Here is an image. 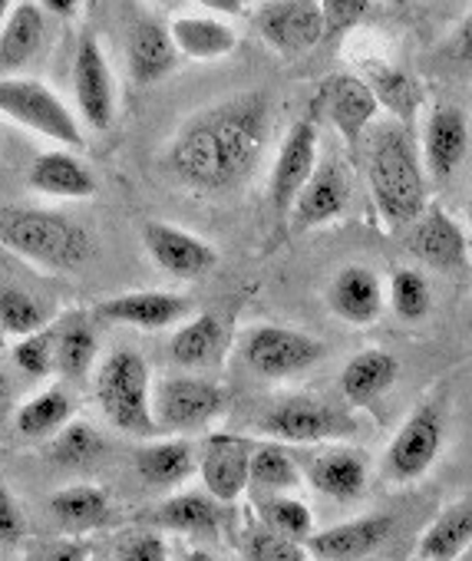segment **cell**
I'll list each match as a JSON object with an SVG mask.
<instances>
[{
	"label": "cell",
	"mask_w": 472,
	"mask_h": 561,
	"mask_svg": "<svg viewBox=\"0 0 472 561\" xmlns=\"http://www.w3.org/2000/svg\"><path fill=\"white\" fill-rule=\"evenodd\" d=\"M268 103L262 93H249L195 116L169 152L172 172L202 192H221L242 182L265 146Z\"/></svg>",
	"instance_id": "6da1fadb"
},
{
	"label": "cell",
	"mask_w": 472,
	"mask_h": 561,
	"mask_svg": "<svg viewBox=\"0 0 472 561\" xmlns=\"http://www.w3.org/2000/svg\"><path fill=\"white\" fill-rule=\"evenodd\" d=\"M367 179H370L377 211L390 228L413 225L423 215L426 182H423L419 152L406 129L400 126L377 129V136L370 139V152H367Z\"/></svg>",
	"instance_id": "7a4b0ae2"
},
{
	"label": "cell",
	"mask_w": 472,
	"mask_h": 561,
	"mask_svg": "<svg viewBox=\"0 0 472 561\" xmlns=\"http://www.w3.org/2000/svg\"><path fill=\"white\" fill-rule=\"evenodd\" d=\"M0 244L54 271H73L87 264L93 254V241L87 228H80L64 215L34 211V208L0 211Z\"/></svg>",
	"instance_id": "3957f363"
},
{
	"label": "cell",
	"mask_w": 472,
	"mask_h": 561,
	"mask_svg": "<svg viewBox=\"0 0 472 561\" xmlns=\"http://www.w3.org/2000/svg\"><path fill=\"white\" fill-rule=\"evenodd\" d=\"M96 397L106 416L133 436H152L159 433L152 416V383L149 367L136 351H116L100 377H96Z\"/></svg>",
	"instance_id": "277c9868"
},
{
	"label": "cell",
	"mask_w": 472,
	"mask_h": 561,
	"mask_svg": "<svg viewBox=\"0 0 472 561\" xmlns=\"http://www.w3.org/2000/svg\"><path fill=\"white\" fill-rule=\"evenodd\" d=\"M0 113L11 116L14 123L60 142L70 149H83V129L70 106L41 80H24V77H0Z\"/></svg>",
	"instance_id": "5b68a950"
},
{
	"label": "cell",
	"mask_w": 472,
	"mask_h": 561,
	"mask_svg": "<svg viewBox=\"0 0 472 561\" xmlns=\"http://www.w3.org/2000/svg\"><path fill=\"white\" fill-rule=\"evenodd\" d=\"M242 354H245V364L258 377L285 380V377H298V374L311 370L324 357V344L304 331L265 324V328L249 331Z\"/></svg>",
	"instance_id": "8992f818"
},
{
	"label": "cell",
	"mask_w": 472,
	"mask_h": 561,
	"mask_svg": "<svg viewBox=\"0 0 472 561\" xmlns=\"http://www.w3.org/2000/svg\"><path fill=\"white\" fill-rule=\"evenodd\" d=\"M442 413L436 403H423L410 413V420L400 426L393 436L387 456H383V472L393 482H413L419 479L439 456L442 446Z\"/></svg>",
	"instance_id": "52a82bcc"
},
{
	"label": "cell",
	"mask_w": 472,
	"mask_h": 561,
	"mask_svg": "<svg viewBox=\"0 0 472 561\" xmlns=\"http://www.w3.org/2000/svg\"><path fill=\"white\" fill-rule=\"evenodd\" d=\"M255 27L262 41L285 57H301L314 50L324 37L318 0H265L255 14Z\"/></svg>",
	"instance_id": "ba28073f"
},
{
	"label": "cell",
	"mask_w": 472,
	"mask_h": 561,
	"mask_svg": "<svg viewBox=\"0 0 472 561\" xmlns=\"http://www.w3.org/2000/svg\"><path fill=\"white\" fill-rule=\"evenodd\" d=\"M262 433L285 439V443H324V439H341V436H354L357 423L347 413H337L327 403L298 397V400H285L278 403L262 423Z\"/></svg>",
	"instance_id": "9c48e42d"
},
{
	"label": "cell",
	"mask_w": 472,
	"mask_h": 561,
	"mask_svg": "<svg viewBox=\"0 0 472 561\" xmlns=\"http://www.w3.org/2000/svg\"><path fill=\"white\" fill-rule=\"evenodd\" d=\"M221 407V390L198 377H165L152 393V416L159 430H198L215 420Z\"/></svg>",
	"instance_id": "30bf717a"
},
{
	"label": "cell",
	"mask_w": 472,
	"mask_h": 561,
	"mask_svg": "<svg viewBox=\"0 0 472 561\" xmlns=\"http://www.w3.org/2000/svg\"><path fill=\"white\" fill-rule=\"evenodd\" d=\"M252 443L231 433H215L205 439L198 456V472L215 502H234L249 489Z\"/></svg>",
	"instance_id": "8fae6325"
},
{
	"label": "cell",
	"mask_w": 472,
	"mask_h": 561,
	"mask_svg": "<svg viewBox=\"0 0 472 561\" xmlns=\"http://www.w3.org/2000/svg\"><path fill=\"white\" fill-rule=\"evenodd\" d=\"M73 90H77V103H80L83 119L93 129H110L113 116H116V87H113L110 64H106L93 34H87L77 47Z\"/></svg>",
	"instance_id": "7c38bea8"
},
{
	"label": "cell",
	"mask_w": 472,
	"mask_h": 561,
	"mask_svg": "<svg viewBox=\"0 0 472 561\" xmlns=\"http://www.w3.org/2000/svg\"><path fill=\"white\" fill-rule=\"evenodd\" d=\"M142 244L162 271H169L172 277H185V280L208 274L218 261V254L208 241H202L198 234L182 231L175 225H165V221H146Z\"/></svg>",
	"instance_id": "4fadbf2b"
},
{
	"label": "cell",
	"mask_w": 472,
	"mask_h": 561,
	"mask_svg": "<svg viewBox=\"0 0 472 561\" xmlns=\"http://www.w3.org/2000/svg\"><path fill=\"white\" fill-rule=\"evenodd\" d=\"M318 106L327 116V123H334V129L347 139L350 149L360 146L367 126L373 123V116L380 110V103H377L373 90L367 87V80L350 77V73L331 77L318 93Z\"/></svg>",
	"instance_id": "5bb4252c"
},
{
	"label": "cell",
	"mask_w": 472,
	"mask_h": 561,
	"mask_svg": "<svg viewBox=\"0 0 472 561\" xmlns=\"http://www.w3.org/2000/svg\"><path fill=\"white\" fill-rule=\"evenodd\" d=\"M314 169H318V126L314 119H301L288 129L272 175V202L278 215L291 211L298 192L314 175Z\"/></svg>",
	"instance_id": "9a60e30c"
},
{
	"label": "cell",
	"mask_w": 472,
	"mask_h": 561,
	"mask_svg": "<svg viewBox=\"0 0 472 561\" xmlns=\"http://www.w3.org/2000/svg\"><path fill=\"white\" fill-rule=\"evenodd\" d=\"M347 198H350V185H347L341 165L324 162V165L314 169V175L298 192V198L291 205V225L298 231H308L314 225H327L337 215H344Z\"/></svg>",
	"instance_id": "2e32d148"
},
{
	"label": "cell",
	"mask_w": 472,
	"mask_h": 561,
	"mask_svg": "<svg viewBox=\"0 0 472 561\" xmlns=\"http://www.w3.org/2000/svg\"><path fill=\"white\" fill-rule=\"evenodd\" d=\"M327 305L331 311L347 321V324H373L383 311V288H380V277L364 267V264H350L341 267L331 280V291H327Z\"/></svg>",
	"instance_id": "e0dca14e"
},
{
	"label": "cell",
	"mask_w": 472,
	"mask_h": 561,
	"mask_svg": "<svg viewBox=\"0 0 472 561\" xmlns=\"http://www.w3.org/2000/svg\"><path fill=\"white\" fill-rule=\"evenodd\" d=\"M393 522L387 515H367V518H354L334 528H324L318 535H311L304 541L308 554L321 558V561H354L370 554L373 548H380L390 535Z\"/></svg>",
	"instance_id": "ac0fdd59"
},
{
	"label": "cell",
	"mask_w": 472,
	"mask_h": 561,
	"mask_svg": "<svg viewBox=\"0 0 472 561\" xmlns=\"http://www.w3.org/2000/svg\"><path fill=\"white\" fill-rule=\"evenodd\" d=\"M188 301L169 291H133V295H119L100 305V318L113 321V324H126V328H142V331H162L172 328L175 321H182L188 314Z\"/></svg>",
	"instance_id": "d6986e66"
},
{
	"label": "cell",
	"mask_w": 472,
	"mask_h": 561,
	"mask_svg": "<svg viewBox=\"0 0 472 561\" xmlns=\"http://www.w3.org/2000/svg\"><path fill=\"white\" fill-rule=\"evenodd\" d=\"M410 251L439 271H456L465 264V234L442 208H429L410 234Z\"/></svg>",
	"instance_id": "ffe728a7"
},
{
	"label": "cell",
	"mask_w": 472,
	"mask_h": 561,
	"mask_svg": "<svg viewBox=\"0 0 472 561\" xmlns=\"http://www.w3.org/2000/svg\"><path fill=\"white\" fill-rule=\"evenodd\" d=\"M469 149V123L459 106H436L426 123V165L433 179H449Z\"/></svg>",
	"instance_id": "44dd1931"
},
{
	"label": "cell",
	"mask_w": 472,
	"mask_h": 561,
	"mask_svg": "<svg viewBox=\"0 0 472 561\" xmlns=\"http://www.w3.org/2000/svg\"><path fill=\"white\" fill-rule=\"evenodd\" d=\"M47 37V18L37 4H21L0 27V77L24 70Z\"/></svg>",
	"instance_id": "7402d4cb"
},
{
	"label": "cell",
	"mask_w": 472,
	"mask_h": 561,
	"mask_svg": "<svg viewBox=\"0 0 472 561\" xmlns=\"http://www.w3.org/2000/svg\"><path fill=\"white\" fill-rule=\"evenodd\" d=\"M31 185L50 198H90L96 192V175L70 152H41L31 165Z\"/></svg>",
	"instance_id": "603a6c76"
},
{
	"label": "cell",
	"mask_w": 472,
	"mask_h": 561,
	"mask_svg": "<svg viewBox=\"0 0 472 561\" xmlns=\"http://www.w3.org/2000/svg\"><path fill=\"white\" fill-rule=\"evenodd\" d=\"M400 377V360L387 351H360L341 374V390L350 403L364 407L383 397Z\"/></svg>",
	"instance_id": "cb8c5ba5"
},
{
	"label": "cell",
	"mask_w": 472,
	"mask_h": 561,
	"mask_svg": "<svg viewBox=\"0 0 472 561\" xmlns=\"http://www.w3.org/2000/svg\"><path fill=\"white\" fill-rule=\"evenodd\" d=\"M175 44L169 27L156 24V21H142L133 27L129 37V70L136 77V83H156L162 80L172 67H175Z\"/></svg>",
	"instance_id": "d4e9b609"
},
{
	"label": "cell",
	"mask_w": 472,
	"mask_h": 561,
	"mask_svg": "<svg viewBox=\"0 0 472 561\" xmlns=\"http://www.w3.org/2000/svg\"><path fill=\"white\" fill-rule=\"evenodd\" d=\"M169 34H172L175 50L192 60H218L239 47L234 31L215 18H175L169 24Z\"/></svg>",
	"instance_id": "484cf974"
},
{
	"label": "cell",
	"mask_w": 472,
	"mask_h": 561,
	"mask_svg": "<svg viewBox=\"0 0 472 561\" xmlns=\"http://www.w3.org/2000/svg\"><path fill=\"white\" fill-rule=\"evenodd\" d=\"M308 476L321 495L337 499V502H354L367 489V466L357 453H347V449L318 456Z\"/></svg>",
	"instance_id": "4316f807"
},
{
	"label": "cell",
	"mask_w": 472,
	"mask_h": 561,
	"mask_svg": "<svg viewBox=\"0 0 472 561\" xmlns=\"http://www.w3.org/2000/svg\"><path fill=\"white\" fill-rule=\"evenodd\" d=\"M195 466V453L188 443H149L136 449V472L152 489H172L188 479Z\"/></svg>",
	"instance_id": "83f0119b"
},
{
	"label": "cell",
	"mask_w": 472,
	"mask_h": 561,
	"mask_svg": "<svg viewBox=\"0 0 472 561\" xmlns=\"http://www.w3.org/2000/svg\"><path fill=\"white\" fill-rule=\"evenodd\" d=\"M221 341H225V331H221V321L215 314H198L192 318L188 324L179 328V334L172 337V360L182 364V367H205L218 357L221 351Z\"/></svg>",
	"instance_id": "f1b7e54d"
},
{
	"label": "cell",
	"mask_w": 472,
	"mask_h": 561,
	"mask_svg": "<svg viewBox=\"0 0 472 561\" xmlns=\"http://www.w3.org/2000/svg\"><path fill=\"white\" fill-rule=\"evenodd\" d=\"M50 512L73 531L100 528L110 518V499L100 485H70L54 495Z\"/></svg>",
	"instance_id": "f546056e"
},
{
	"label": "cell",
	"mask_w": 472,
	"mask_h": 561,
	"mask_svg": "<svg viewBox=\"0 0 472 561\" xmlns=\"http://www.w3.org/2000/svg\"><path fill=\"white\" fill-rule=\"evenodd\" d=\"M73 416V403L64 390H44L18 410V433L27 439L57 436Z\"/></svg>",
	"instance_id": "4dcf8cb0"
},
{
	"label": "cell",
	"mask_w": 472,
	"mask_h": 561,
	"mask_svg": "<svg viewBox=\"0 0 472 561\" xmlns=\"http://www.w3.org/2000/svg\"><path fill=\"white\" fill-rule=\"evenodd\" d=\"M472 541V505H456L442 512L433 528L419 538L423 561H446Z\"/></svg>",
	"instance_id": "1f68e13d"
},
{
	"label": "cell",
	"mask_w": 472,
	"mask_h": 561,
	"mask_svg": "<svg viewBox=\"0 0 472 561\" xmlns=\"http://www.w3.org/2000/svg\"><path fill=\"white\" fill-rule=\"evenodd\" d=\"M149 515H152L149 522H156V525H162V528L192 531V535L211 531V528L218 525V508H215V502L205 499V495H188V492H185V495H175V499H165V502L156 505Z\"/></svg>",
	"instance_id": "d6a6232c"
},
{
	"label": "cell",
	"mask_w": 472,
	"mask_h": 561,
	"mask_svg": "<svg viewBox=\"0 0 472 561\" xmlns=\"http://www.w3.org/2000/svg\"><path fill=\"white\" fill-rule=\"evenodd\" d=\"M301 482L295 459L281 446H258L252 449V469H249V489L265 495H281Z\"/></svg>",
	"instance_id": "836d02e7"
},
{
	"label": "cell",
	"mask_w": 472,
	"mask_h": 561,
	"mask_svg": "<svg viewBox=\"0 0 472 561\" xmlns=\"http://www.w3.org/2000/svg\"><path fill=\"white\" fill-rule=\"evenodd\" d=\"M367 87L373 90L377 103L390 106V110H393L396 116H403V119H413V113H416V106H419V90H416V83H413L403 70L387 67V64H370V70H367Z\"/></svg>",
	"instance_id": "e575fe53"
},
{
	"label": "cell",
	"mask_w": 472,
	"mask_h": 561,
	"mask_svg": "<svg viewBox=\"0 0 472 561\" xmlns=\"http://www.w3.org/2000/svg\"><path fill=\"white\" fill-rule=\"evenodd\" d=\"M390 305L400 321H410V324L423 321L433 308V291L426 285V277L413 267H400L390 277Z\"/></svg>",
	"instance_id": "d590c367"
},
{
	"label": "cell",
	"mask_w": 472,
	"mask_h": 561,
	"mask_svg": "<svg viewBox=\"0 0 472 561\" xmlns=\"http://www.w3.org/2000/svg\"><path fill=\"white\" fill-rule=\"evenodd\" d=\"M96 334L83 324H73L67 328L60 337H57V370L67 377V380H83L96 360Z\"/></svg>",
	"instance_id": "8d00e7d4"
},
{
	"label": "cell",
	"mask_w": 472,
	"mask_h": 561,
	"mask_svg": "<svg viewBox=\"0 0 472 561\" xmlns=\"http://www.w3.org/2000/svg\"><path fill=\"white\" fill-rule=\"evenodd\" d=\"M262 525L295 538V541H308L311 538V528H314V518H311V508L301 502V499H291V495H268L262 502Z\"/></svg>",
	"instance_id": "74e56055"
},
{
	"label": "cell",
	"mask_w": 472,
	"mask_h": 561,
	"mask_svg": "<svg viewBox=\"0 0 472 561\" xmlns=\"http://www.w3.org/2000/svg\"><path fill=\"white\" fill-rule=\"evenodd\" d=\"M44 321H47V314L31 295L14 291V288L0 291V328H4V331L27 337L34 331H44Z\"/></svg>",
	"instance_id": "f35d334b"
},
{
	"label": "cell",
	"mask_w": 472,
	"mask_h": 561,
	"mask_svg": "<svg viewBox=\"0 0 472 561\" xmlns=\"http://www.w3.org/2000/svg\"><path fill=\"white\" fill-rule=\"evenodd\" d=\"M245 554H249V561H308L304 541H295V538L268 528V525L249 531Z\"/></svg>",
	"instance_id": "ab89813d"
},
{
	"label": "cell",
	"mask_w": 472,
	"mask_h": 561,
	"mask_svg": "<svg viewBox=\"0 0 472 561\" xmlns=\"http://www.w3.org/2000/svg\"><path fill=\"white\" fill-rule=\"evenodd\" d=\"M100 433L87 423H67L57 439H54V449L50 456L60 462V466H87L96 453H100Z\"/></svg>",
	"instance_id": "60d3db41"
},
{
	"label": "cell",
	"mask_w": 472,
	"mask_h": 561,
	"mask_svg": "<svg viewBox=\"0 0 472 561\" xmlns=\"http://www.w3.org/2000/svg\"><path fill=\"white\" fill-rule=\"evenodd\" d=\"M14 364L27 377H47L57 367V337L47 331H34L21 337V344L14 347Z\"/></svg>",
	"instance_id": "b9f144b4"
},
{
	"label": "cell",
	"mask_w": 472,
	"mask_h": 561,
	"mask_svg": "<svg viewBox=\"0 0 472 561\" xmlns=\"http://www.w3.org/2000/svg\"><path fill=\"white\" fill-rule=\"evenodd\" d=\"M318 4L324 18V37H341L354 31L370 11V0H318Z\"/></svg>",
	"instance_id": "7bdbcfd3"
},
{
	"label": "cell",
	"mask_w": 472,
	"mask_h": 561,
	"mask_svg": "<svg viewBox=\"0 0 472 561\" xmlns=\"http://www.w3.org/2000/svg\"><path fill=\"white\" fill-rule=\"evenodd\" d=\"M116 561H169V554L156 531H136L119 545Z\"/></svg>",
	"instance_id": "ee69618b"
},
{
	"label": "cell",
	"mask_w": 472,
	"mask_h": 561,
	"mask_svg": "<svg viewBox=\"0 0 472 561\" xmlns=\"http://www.w3.org/2000/svg\"><path fill=\"white\" fill-rule=\"evenodd\" d=\"M24 538V515H21V505L18 499L11 495V489L0 482V541L4 545H14Z\"/></svg>",
	"instance_id": "f6af8a7d"
},
{
	"label": "cell",
	"mask_w": 472,
	"mask_h": 561,
	"mask_svg": "<svg viewBox=\"0 0 472 561\" xmlns=\"http://www.w3.org/2000/svg\"><path fill=\"white\" fill-rule=\"evenodd\" d=\"M34 561H87V545H80L73 538H54V541L41 545Z\"/></svg>",
	"instance_id": "bcb514c9"
},
{
	"label": "cell",
	"mask_w": 472,
	"mask_h": 561,
	"mask_svg": "<svg viewBox=\"0 0 472 561\" xmlns=\"http://www.w3.org/2000/svg\"><path fill=\"white\" fill-rule=\"evenodd\" d=\"M198 4L211 14H221V18H231V14H242L245 0H198Z\"/></svg>",
	"instance_id": "7dc6e473"
},
{
	"label": "cell",
	"mask_w": 472,
	"mask_h": 561,
	"mask_svg": "<svg viewBox=\"0 0 472 561\" xmlns=\"http://www.w3.org/2000/svg\"><path fill=\"white\" fill-rule=\"evenodd\" d=\"M456 54L462 60H472V11H469V18L462 21V27L456 34Z\"/></svg>",
	"instance_id": "c3c4849f"
},
{
	"label": "cell",
	"mask_w": 472,
	"mask_h": 561,
	"mask_svg": "<svg viewBox=\"0 0 472 561\" xmlns=\"http://www.w3.org/2000/svg\"><path fill=\"white\" fill-rule=\"evenodd\" d=\"M41 4H44V11H50L57 18H70L80 8V0H41Z\"/></svg>",
	"instance_id": "681fc988"
},
{
	"label": "cell",
	"mask_w": 472,
	"mask_h": 561,
	"mask_svg": "<svg viewBox=\"0 0 472 561\" xmlns=\"http://www.w3.org/2000/svg\"><path fill=\"white\" fill-rule=\"evenodd\" d=\"M11 4L14 0H0V27H4V21L11 18Z\"/></svg>",
	"instance_id": "f907efd6"
},
{
	"label": "cell",
	"mask_w": 472,
	"mask_h": 561,
	"mask_svg": "<svg viewBox=\"0 0 472 561\" xmlns=\"http://www.w3.org/2000/svg\"><path fill=\"white\" fill-rule=\"evenodd\" d=\"M182 561H215V558H211V554H205V551H188Z\"/></svg>",
	"instance_id": "816d5d0a"
},
{
	"label": "cell",
	"mask_w": 472,
	"mask_h": 561,
	"mask_svg": "<svg viewBox=\"0 0 472 561\" xmlns=\"http://www.w3.org/2000/svg\"><path fill=\"white\" fill-rule=\"evenodd\" d=\"M459 561H472V541L459 551Z\"/></svg>",
	"instance_id": "f5cc1de1"
},
{
	"label": "cell",
	"mask_w": 472,
	"mask_h": 561,
	"mask_svg": "<svg viewBox=\"0 0 472 561\" xmlns=\"http://www.w3.org/2000/svg\"><path fill=\"white\" fill-rule=\"evenodd\" d=\"M387 4H406V0H387Z\"/></svg>",
	"instance_id": "db71d44e"
},
{
	"label": "cell",
	"mask_w": 472,
	"mask_h": 561,
	"mask_svg": "<svg viewBox=\"0 0 472 561\" xmlns=\"http://www.w3.org/2000/svg\"><path fill=\"white\" fill-rule=\"evenodd\" d=\"M469 218H472V198H469Z\"/></svg>",
	"instance_id": "11a10c76"
}]
</instances>
